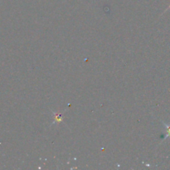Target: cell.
<instances>
[{
	"instance_id": "obj_1",
	"label": "cell",
	"mask_w": 170,
	"mask_h": 170,
	"mask_svg": "<svg viewBox=\"0 0 170 170\" xmlns=\"http://www.w3.org/2000/svg\"><path fill=\"white\" fill-rule=\"evenodd\" d=\"M55 118H56V122H60V121H61V119L60 118V114H55Z\"/></svg>"
},
{
	"instance_id": "obj_2",
	"label": "cell",
	"mask_w": 170,
	"mask_h": 170,
	"mask_svg": "<svg viewBox=\"0 0 170 170\" xmlns=\"http://www.w3.org/2000/svg\"><path fill=\"white\" fill-rule=\"evenodd\" d=\"M168 8H170V5H169V6H168Z\"/></svg>"
}]
</instances>
